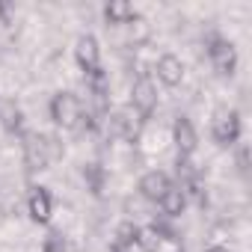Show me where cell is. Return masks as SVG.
Instances as JSON below:
<instances>
[{"label": "cell", "mask_w": 252, "mask_h": 252, "mask_svg": "<svg viewBox=\"0 0 252 252\" xmlns=\"http://www.w3.org/2000/svg\"><path fill=\"white\" fill-rule=\"evenodd\" d=\"M243 137V119H240V110L237 107H217L214 116H211V140L220 146V149H231L237 146Z\"/></svg>", "instance_id": "3"}, {"label": "cell", "mask_w": 252, "mask_h": 252, "mask_svg": "<svg viewBox=\"0 0 252 252\" xmlns=\"http://www.w3.org/2000/svg\"><path fill=\"white\" fill-rule=\"evenodd\" d=\"M63 143L57 137H48V134H24V143H21V160H24V169L27 172H45L51 169L60 158H63Z\"/></svg>", "instance_id": "1"}, {"label": "cell", "mask_w": 252, "mask_h": 252, "mask_svg": "<svg viewBox=\"0 0 252 252\" xmlns=\"http://www.w3.org/2000/svg\"><path fill=\"white\" fill-rule=\"evenodd\" d=\"M48 116H51V122L60 131H80V128H86V107H83L80 95H74L68 89H60V92L51 95Z\"/></svg>", "instance_id": "2"}, {"label": "cell", "mask_w": 252, "mask_h": 252, "mask_svg": "<svg viewBox=\"0 0 252 252\" xmlns=\"http://www.w3.org/2000/svg\"><path fill=\"white\" fill-rule=\"evenodd\" d=\"M83 181L89 187L92 196H104V187H107V169L101 163H86L83 166Z\"/></svg>", "instance_id": "15"}, {"label": "cell", "mask_w": 252, "mask_h": 252, "mask_svg": "<svg viewBox=\"0 0 252 252\" xmlns=\"http://www.w3.org/2000/svg\"><path fill=\"white\" fill-rule=\"evenodd\" d=\"M158 104H160V95H158V83H155V77H152L149 71H140L137 80L131 83V104H128V107H131L134 116L146 125V122L155 116Z\"/></svg>", "instance_id": "5"}, {"label": "cell", "mask_w": 252, "mask_h": 252, "mask_svg": "<svg viewBox=\"0 0 252 252\" xmlns=\"http://www.w3.org/2000/svg\"><path fill=\"white\" fill-rule=\"evenodd\" d=\"M240 149H237V169H240V175H249V146H243V143H237Z\"/></svg>", "instance_id": "17"}, {"label": "cell", "mask_w": 252, "mask_h": 252, "mask_svg": "<svg viewBox=\"0 0 252 252\" xmlns=\"http://www.w3.org/2000/svg\"><path fill=\"white\" fill-rule=\"evenodd\" d=\"M152 71H155V77H158L155 83H160V86H166V89H175V86L184 83V63H181L175 54H160V57L155 60Z\"/></svg>", "instance_id": "10"}, {"label": "cell", "mask_w": 252, "mask_h": 252, "mask_svg": "<svg viewBox=\"0 0 252 252\" xmlns=\"http://www.w3.org/2000/svg\"><path fill=\"white\" fill-rule=\"evenodd\" d=\"M158 208H160V211H163V217H169V220L181 217V214L187 211V199H184L181 187H178V184H172V187L166 190V196L158 202Z\"/></svg>", "instance_id": "14"}, {"label": "cell", "mask_w": 252, "mask_h": 252, "mask_svg": "<svg viewBox=\"0 0 252 252\" xmlns=\"http://www.w3.org/2000/svg\"><path fill=\"white\" fill-rule=\"evenodd\" d=\"M42 252H65V240L57 231H51L48 240H45V246H42Z\"/></svg>", "instance_id": "16"}, {"label": "cell", "mask_w": 252, "mask_h": 252, "mask_svg": "<svg viewBox=\"0 0 252 252\" xmlns=\"http://www.w3.org/2000/svg\"><path fill=\"white\" fill-rule=\"evenodd\" d=\"M0 128L6 134L24 137V110L12 98H0Z\"/></svg>", "instance_id": "12"}, {"label": "cell", "mask_w": 252, "mask_h": 252, "mask_svg": "<svg viewBox=\"0 0 252 252\" xmlns=\"http://www.w3.org/2000/svg\"><path fill=\"white\" fill-rule=\"evenodd\" d=\"M140 12L128 3V0H110V3H104V21L110 27H128Z\"/></svg>", "instance_id": "13"}, {"label": "cell", "mask_w": 252, "mask_h": 252, "mask_svg": "<svg viewBox=\"0 0 252 252\" xmlns=\"http://www.w3.org/2000/svg\"><path fill=\"white\" fill-rule=\"evenodd\" d=\"M205 54H208L211 68H214L220 77H234V74H237V65H240L237 48H234V42L225 39L222 33H208V39H205Z\"/></svg>", "instance_id": "4"}, {"label": "cell", "mask_w": 252, "mask_h": 252, "mask_svg": "<svg viewBox=\"0 0 252 252\" xmlns=\"http://www.w3.org/2000/svg\"><path fill=\"white\" fill-rule=\"evenodd\" d=\"M205 252H228V249H225V246H220V243H214V246H208Z\"/></svg>", "instance_id": "19"}, {"label": "cell", "mask_w": 252, "mask_h": 252, "mask_svg": "<svg viewBox=\"0 0 252 252\" xmlns=\"http://www.w3.org/2000/svg\"><path fill=\"white\" fill-rule=\"evenodd\" d=\"M27 214L36 225H48L51 217H54V199H51V190L42 187V184H30L27 187Z\"/></svg>", "instance_id": "7"}, {"label": "cell", "mask_w": 252, "mask_h": 252, "mask_svg": "<svg viewBox=\"0 0 252 252\" xmlns=\"http://www.w3.org/2000/svg\"><path fill=\"white\" fill-rule=\"evenodd\" d=\"M110 252H143V246H140V225L134 220H125L116 228L113 243H110Z\"/></svg>", "instance_id": "11"}, {"label": "cell", "mask_w": 252, "mask_h": 252, "mask_svg": "<svg viewBox=\"0 0 252 252\" xmlns=\"http://www.w3.org/2000/svg\"><path fill=\"white\" fill-rule=\"evenodd\" d=\"M74 65L83 71V77H92L95 71H101V45L92 33L77 36L74 42Z\"/></svg>", "instance_id": "6"}, {"label": "cell", "mask_w": 252, "mask_h": 252, "mask_svg": "<svg viewBox=\"0 0 252 252\" xmlns=\"http://www.w3.org/2000/svg\"><path fill=\"white\" fill-rule=\"evenodd\" d=\"M172 184H175V181L169 178V172H163V169H149V172L140 175V181H137V193H140L149 205H158V202L166 196V190H169Z\"/></svg>", "instance_id": "8"}, {"label": "cell", "mask_w": 252, "mask_h": 252, "mask_svg": "<svg viewBox=\"0 0 252 252\" xmlns=\"http://www.w3.org/2000/svg\"><path fill=\"white\" fill-rule=\"evenodd\" d=\"M6 21H9V9L0 3V24H6Z\"/></svg>", "instance_id": "18"}, {"label": "cell", "mask_w": 252, "mask_h": 252, "mask_svg": "<svg viewBox=\"0 0 252 252\" xmlns=\"http://www.w3.org/2000/svg\"><path fill=\"white\" fill-rule=\"evenodd\" d=\"M172 146H175V152H178L181 160H190L196 155V149H199V134H196L193 122L187 116H178L172 122Z\"/></svg>", "instance_id": "9"}]
</instances>
